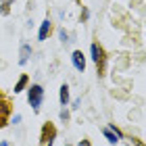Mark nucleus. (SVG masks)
Returning <instances> with one entry per match:
<instances>
[{
  "label": "nucleus",
  "mask_w": 146,
  "mask_h": 146,
  "mask_svg": "<svg viewBox=\"0 0 146 146\" xmlns=\"http://www.w3.org/2000/svg\"><path fill=\"white\" fill-rule=\"evenodd\" d=\"M42 98H44V88L40 84H34L27 90V102L31 104V109H34L36 113L40 111V107H42Z\"/></svg>",
  "instance_id": "f257e3e1"
},
{
  "label": "nucleus",
  "mask_w": 146,
  "mask_h": 146,
  "mask_svg": "<svg viewBox=\"0 0 146 146\" xmlns=\"http://www.w3.org/2000/svg\"><path fill=\"white\" fill-rule=\"evenodd\" d=\"M56 138V127L52 123H44L42 125V134H40V146H52Z\"/></svg>",
  "instance_id": "f03ea898"
},
{
  "label": "nucleus",
  "mask_w": 146,
  "mask_h": 146,
  "mask_svg": "<svg viewBox=\"0 0 146 146\" xmlns=\"http://www.w3.org/2000/svg\"><path fill=\"white\" fill-rule=\"evenodd\" d=\"M92 61L96 63V67L98 69H102V65H104V50H102V46L100 44H92Z\"/></svg>",
  "instance_id": "7ed1b4c3"
},
{
  "label": "nucleus",
  "mask_w": 146,
  "mask_h": 146,
  "mask_svg": "<svg viewBox=\"0 0 146 146\" xmlns=\"http://www.w3.org/2000/svg\"><path fill=\"white\" fill-rule=\"evenodd\" d=\"M9 117H11V102L6 100V98H2V100H0V127L6 125Z\"/></svg>",
  "instance_id": "20e7f679"
},
{
  "label": "nucleus",
  "mask_w": 146,
  "mask_h": 146,
  "mask_svg": "<svg viewBox=\"0 0 146 146\" xmlns=\"http://www.w3.org/2000/svg\"><path fill=\"white\" fill-rule=\"evenodd\" d=\"M102 134L107 136V140H109L111 144H117L119 140H121V131H119L115 125H111V127H104V129H102Z\"/></svg>",
  "instance_id": "39448f33"
},
{
  "label": "nucleus",
  "mask_w": 146,
  "mask_h": 146,
  "mask_svg": "<svg viewBox=\"0 0 146 146\" xmlns=\"http://www.w3.org/2000/svg\"><path fill=\"white\" fill-rule=\"evenodd\" d=\"M71 61H73V67H75L77 71H84L86 69V58H84V52L82 50H75L71 54Z\"/></svg>",
  "instance_id": "423d86ee"
},
{
  "label": "nucleus",
  "mask_w": 146,
  "mask_h": 146,
  "mask_svg": "<svg viewBox=\"0 0 146 146\" xmlns=\"http://www.w3.org/2000/svg\"><path fill=\"white\" fill-rule=\"evenodd\" d=\"M31 56V46L29 44H21V50H19V65H25Z\"/></svg>",
  "instance_id": "0eeeda50"
},
{
  "label": "nucleus",
  "mask_w": 146,
  "mask_h": 146,
  "mask_svg": "<svg viewBox=\"0 0 146 146\" xmlns=\"http://www.w3.org/2000/svg\"><path fill=\"white\" fill-rule=\"evenodd\" d=\"M50 29H52V23H50V19H44V21H42V25H40V34H38V38L44 42V40L48 38Z\"/></svg>",
  "instance_id": "6e6552de"
},
{
  "label": "nucleus",
  "mask_w": 146,
  "mask_h": 146,
  "mask_svg": "<svg viewBox=\"0 0 146 146\" xmlns=\"http://www.w3.org/2000/svg\"><path fill=\"white\" fill-rule=\"evenodd\" d=\"M58 100H61L63 107H67V104H69V86H67V84H63V86H61V92H58Z\"/></svg>",
  "instance_id": "1a4fd4ad"
},
{
  "label": "nucleus",
  "mask_w": 146,
  "mask_h": 146,
  "mask_svg": "<svg viewBox=\"0 0 146 146\" xmlns=\"http://www.w3.org/2000/svg\"><path fill=\"white\" fill-rule=\"evenodd\" d=\"M29 84V77L27 75H21V77H19V82L15 84V94H19V92H23L25 90V86H27Z\"/></svg>",
  "instance_id": "9d476101"
},
{
  "label": "nucleus",
  "mask_w": 146,
  "mask_h": 146,
  "mask_svg": "<svg viewBox=\"0 0 146 146\" xmlns=\"http://www.w3.org/2000/svg\"><path fill=\"white\" fill-rule=\"evenodd\" d=\"M58 36H61V42H69V34H67L65 29H61V31H58Z\"/></svg>",
  "instance_id": "9b49d317"
},
{
  "label": "nucleus",
  "mask_w": 146,
  "mask_h": 146,
  "mask_svg": "<svg viewBox=\"0 0 146 146\" xmlns=\"http://www.w3.org/2000/svg\"><path fill=\"white\" fill-rule=\"evenodd\" d=\"M9 11H11V6H9V4H2V9H0V13H2V15H9Z\"/></svg>",
  "instance_id": "f8f14e48"
},
{
  "label": "nucleus",
  "mask_w": 146,
  "mask_h": 146,
  "mask_svg": "<svg viewBox=\"0 0 146 146\" xmlns=\"http://www.w3.org/2000/svg\"><path fill=\"white\" fill-rule=\"evenodd\" d=\"M61 119H63V121H67V119H69V113H67V111H65V109L61 111Z\"/></svg>",
  "instance_id": "ddd939ff"
},
{
  "label": "nucleus",
  "mask_w": 146,
  "mask_h": 146,
  "mask_svg": "<svg viewBox=\"0 0 146 146\" xmlns=\"http://www.w3.org/2000/svg\"><path fill=\"white\" fill-rule=\"evenodd\" d=\"M88 19V9H84V13H82V21H86Z\"/></svg>",
  "instance_id": "4468645a"
},
{
  "label": "nucleus",
  "mask_w": 146,
  "mask_h": 146,
  "mask_svg": "<svg viewBox=\"0 0 146 146\" xmlns=\"http://www.w3.org/2000/svg\"><path fill=\"white\" fill-rule=\"evenodd\" d=\"M0 2H2V4H9V6H11L13 2H15V0H0Z\"/></svg>",
  "instance_id": "2eb2a0df"
},
{
  "label": "nucleus",
  "mask_w": 146,
  "mask_h": 146,
  "mask_svg": "<svg viewBox=\"0 0 146 146\" xmlns=\"http://www.w3.org/2000/svg\"><path fill=\"white\" fill-rule=\"evenodd\" d=\"M79 146H90V142H88V140H82V142H79Z\"/></svg>",
  "instance_id": "dca6fc26"
},
{
  "label": "nucleus",
  "mask_w": 146,
  "mask_h": 146,
  "mask_svg": "<svg viewBox=\"0 0 146 146\" xmlns=\"http://www.w3.org/2000/svg\"><path fill=\"white\" fill-rule=\"evenodd\" d=\"M0 146H9V142H6V140H4V142H0Z\"/></svg>",
  "instance_id": "f3484780"
},
{
  "label": "nucleus",
  "mask_w": 146,
  "mask_h": 146,
  "mask_svg": "<svg viewBox=\"0 0 146 146\" xmlns=\"http://www.w3.org/2000/svg\"><path fill=\"white\" fill-rule=\"evenodd\" d=\"M67 146H69V144H67Z\"/></svg>",
  "instance_id": "a211bd4d"
}]
</instances>
